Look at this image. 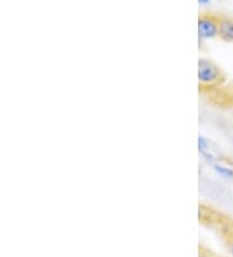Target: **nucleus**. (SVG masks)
<instances>
[{"mask_svg": "<svg viewBox=\"0 0 233 257\" xmlns=\"http://www.w3.org/2000/svg\"><path fill=\"white\" fill-rule=\"evenodd\" d=\"M198 83L202 87H214L224 79L220 68L211 60L201 57L198 60Z\"/></svg>", "mask_w": 233, "mask_h": 257, "instance_id": "obj_1", "label": "nucleus"}, {"mask_svg": "<svg viewBox=\"0 0 233 257\" xmlns=\"http://www.w3.org/2000/svg\"><path fill=\"white\" fill-rule=\"evenodd\" d=\"M212 170L216 173L217 176L224 179H233V168L225 164L215 163L212 164Z\"/></svg>", "mask_w": 233, "mask_h": 257, "instance_id": "obj_4", "label": "nucleus"}, {"mask_svg": "<svg viewBox=\"0 0 233 257\" xmlns=\"http://www.w3.org/2000/svg\"><path fill=\"white\" fill-rule=\"evenodd\" d=\"M210 2H211V0H198V3L201 4V6H207Z\"/></svg>", "mask_w": 233, "mask_h": 257, "instance_id": "obj_9", "label": "nucleus"}, {"mask_svg": "<svg viewBox=\"0 0 233 257\" xmlns=\"http://www.w3.org/2000/svg\"><path fill=\"white\" fill-rule=\"evenodd\" d=\"M198 257H216V256H214V254L211 253H206V252H201Z\"/></svg>", "mask_w": 233, "mask_h": 257, "instance_id": "obj_8", "label": "nucleus"}, {"mask_svg": "<svg viewBox=\"0 0 233 257\" xmlns=\"http://www.w3.org/2000/svg\"><path fill=\"white\" fill-rule=\"evenodd\" d=\"M197 147H198L199 154H203V152L208 151L207 139H206L203 135H199L198 137V141H197Z\"/></svg>", "mask_w": 233, "mask_h": 257, "instance_id": "obj_5", "label": "nucleus"}, {"mask_svg": "<svg viewBox=\"0 0 233 257\" xmlns=\"http://www.w3.org/2000/svg\"><path fill=\"white\" fill-rule=\"evenodd\" d=\"M219 22H220V17L216 15H212V13H201L199 15L198 22H197L199 43L217 38Z\"/></svg>", "mask_w": 233, "mask_h": 257, "instance_id": "obj_2", "label": "nucleus"}, {"mask_svg": "<svg viewBox=\"0 0 233 257\" xmlns=\"http://www.w3.org/2000/svg\"><path fill=\"white\" fill-rule=\"evenodd\" d=\"M202 159L206 161V163L208 164H215V159H214V155L210 152V151H206V152H203V154H201Z\"/></svg>", "mask_w": 233, "mask_h": 257, "instance_id": "obj_6", "label": "nucleus"}, {"mask_svg": "<svg viewBox=\"0 0 233 257\" xmlns=\"http://www.w3.org/2000/svg\"><path fill=\"white\" fill-rule=\"evenodd\" d=\"M217 38L225 43H233V19L224 16L220 17Z\"/></svg>", "mask_w": 233, "mask_h": 257, "instance_id": "obj_3", "label": "nucleus"}, {"mask_svg": "<svg viewBox=\"0 0 233 257\" xmlns=\"http://www.w3.org/2000/svg\"><path fill=\"white\" fill-rule=\"evenodd\" d=\"M228 249H229L230 257H233V234L229 236V240H228Z\"/></svg>", "mask_w": 233, "mask_h": 257, "instance_id": "obj_7", "label": "nucleus"}, {"mask_svg": "<svg viewBox=\"0 0 233 257\" xmlns=\"http://www.w3.org/2000/svg\"><path fill=\"white\" fill-rule=\"evenodd\" d=\"M229 100H230V103L233 104V88L229 91Z\"/></svg>", "mask_w": 233, "mask_h": 257, "instance_id": "obj_10", "label": "nucleus"}]
</instances>
